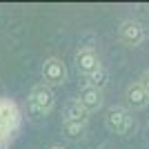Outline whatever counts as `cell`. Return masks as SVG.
I'll list each match as a JSON object with an SVG mask.
<instances>
[{
    "instance_id": "7a4b0ae2",
    "label": "cell",
    "mask_w": 149,
    "mask_h": 149,
    "mask_svg": "<svg viewBox=\"0 0 149 149\" xmlns=\"http://www.w3.org/2000/svg\"><path fill=\"white\" fill-rule=\"evenodd\" d=\"M54 105H56V93H54L51 87H47L42 82H38V85L31 87V91H29V109H31V113H33L36 118L47 116V113L54 109Z\"/></svg>"
},
{
    "instance_id": "30bf717a",
    "label": "cell",
    "mask_w": 149,
    "mask_h": 149,
    "mask_svg": "<svg viewBox=\"0 0 149 149\" xmlns=\"http://www.w3.org/2000/svg\"><path fill=\"white\" fill-rule=\"evenodd\" d=\"M65 118L67 120H76V123H89V113L82 109L80 105H78V100H71L67 105V109H65Z\"/></svg>"
},
{
    "instance_id": "3957f363",
    "label": "cell",
    "mask_w": 149,
    "mask_h": 149,
    "mask_svg": "<svg viewBox=\"0 0 149 149\" xmlns=\"http://www.w3.org/2000/svg\"><path fill=\"white\" fill-rule=\"evenodd\" d=\"M105 125H107V129L111 134H116V136H127L129 131L136 129V120L129 113V109L118 107V105L109 107V111L105 116Z\"/></svg>"
},
{
    "instance_id": "52a82bcc",
    "label": "cell",
    "mask_w": 149,
    "mask_h": 149,
    "mask_svg": "<svg viewBox=\"0 0 149 149\" xmlns=\"http://www.w3.org/2000/svg\"><path fill=\"white\" fill-rule=\"evenodd\" d=\"M76 100H78V105H80L87 113L98 111L100 107H102V102H105L102 91H100V89H93V87H82Z\"/></svg>"
},
{
    "instance_id": "277c9868",
    "label": "cell",
    "mask_w": 149,
    "mask_h": 149,
    "mask_svg": "<svg viewBox=\"0 0 149 149\" xmlns=\"http://www.w3.org/2000/svg\"><path fill=\"white\" fill-rule=\"evenodd\" d=\"M42 85H47V87H60V85H65V80H67V67H65V62L60 60L58 56H51V58H45L42 62Z\"/></svg>"
},
{
    "instance_id": "7c38bea8",
    "label": "cell",
    "mask_w": 149,
    "mask_h": 149,
    "mask_svg": "<svg viewBox=\"0 0 149 149\" xmlns=\"http://www.w3.org/2000/svg\"><path fill=\"white\" fill-rule=\"evenodd\" d=\"M138 82H140V87H143L145 91H147V96H149V69H147V71H143V76L138 78Z\"/></svg>"
},
{
    "instance_id": "5bb4252c",
    "label": "cell",
    "mask_w": 149,
    "mask_h": 149,
    "mask_svg": "<svg viewBox=\"0 0 149 149\" xmlns=\"http://www.w3.org/2000/svg\"><path fill=\"white\" fill-rule=\"evenodd\" d=\"M49 149H65V147H62V145H51Z\"/></svg>"
},
{
    "instance_id": "ba28073f",
    "label": "cell",
    "mask_w": 149,
    "mask_h": 149,
    "mask_svg": "<svg viewBox=\"0 0 149 149\" xmlns=\"http://www.w3.org/2000/svg\"><path fill=\"white\" fill-rule=\"evenodd\" d=\"M125 100H127V107H129V109H145V107L149 105V96H147V91L140 87L138 80L127 85V89H125Z\"/></svg>"
},
{
    "instance_id": "8992f818",
    "label": "cell",
    "mask_w": 149,
    "mask_h": 149,
    "mask_svg": "<svg viewBox=\"0 0 149 149\" xmlns=\"http://www.w3.org/2000/svg\"><path fill=\"white\" fill-rule=\"evenodd\" d=\"M76 69H78V74L82 76H91L96 74L100 67H102V62H100V56L96 54V49H91V47H80V49L76 51Z\"/></svg>"
},
{
    "instance_id": "5b68a950",
    "label": "cell",
    "mask_w": 149,
    "mask_h": 149,
    "mask_svg": "<svg viewBox=\"0 0 149 149\" xmlns=\"http://www.w3.org/2000/svg\"><path fill=\"white\" fill-rule=\"evenodd\" d=\"M145 36H147V31H145V27H143L140 20L127 18V20H123L118 25V38L127 45V47H138V45H143Z\"/></svg>"
},
{
    "instance_id": "9c48e42d",
    "label": "cell",
    "mask_w": 149,
    "mask_h": 149,
    "mask_svg": "<svg viewBox=\"0 0 149 149\" xmlns=\"http://www.w3.org/2000/svg\"><path fill=\"white\" fill-rule=\"evenodd\" d=\"M60 129H62V134H65V138H69V140H82V138H85V134H87V125L62 118Z\"/></svg>"
},
{
    "instance_id": "8fae6325",
    "label": "cell",
    "mask_w": 149,
    "mask_h": 149,
    "mask_svg": "<svg viewBox=\"0 0 149 149\" xmlns=\"http://www.w3.org/2000/svg\"><path fill=\"white\" fill-rule=\"evenodd\" d=\"M107 82H109V74H107L105 67H100L96 74H91L87 78V87H93V89H100V91H102V89L107 87Z\"/></svg>"
},
{
    "instance_id": "4fadbf2b",
    "label": "cell",
    "mask_w": 149,
    "mask_h": 149,
    "mask_svg": "<svg viewBox=\"0 0 149 149\" xmlns=\"http://www.w3.org/2000/svg\"><path fill=\"white\" fill-rule=\"evenodd\" d=\"M9 145H11V140H7L5 136H0V149H9Z\"/></svg>"
},
{
    "instance_id": "6da1fadb",
    "label": "cell",
    "mask_w": 149,
    "mask_h": 149,
    "mask_svg": "<svg viewBox=\"0 0 149 149\" xmlns=\"http://www.w3.org/2000/svg\"><path fill=\"white\" fill-rule=\"evenodd\" d=\"M20 125H22V113L18 102L11 98H0V136L13 140L20 131Z\"/></svg>"
}]
</instances>
